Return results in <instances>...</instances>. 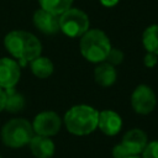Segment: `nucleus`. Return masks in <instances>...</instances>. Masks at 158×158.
<instances>
[{"mask_svg": "<svg viewBox=\"0 0 158 158\" xmlns=\"http://www.w3.org/2000/svg\"><path fill=\"white\" fill-rule=\"evenodd\" d=\"M79 47L83 57L91 63L104 62L111 49L109 37L98 28L88 30L81 36Z\"/></svg>", "mask_w": 158, "mask_h": 158, "instance_id": "nucleus-3", "label": "nucleus"}, {"mask_svg": "<svg viewBox=\"0 0 158 158\" xmlns=\"http://www.w3.org/2000/svg\"><path fill=\"white\" fill-rule=\"evenodd\" d=\"M127 158H139V157H137V156H132V157H127Z\"/></svg>", "mask_w": 158, "mask_h": 158, "instance_id": "nucleus-23", "label": "nucleus"}, {"mask_svg": "<svg viewBox=\"0 0 158 158\" xmlns=\"http://www.w3.org/2000/svg\"><path fill=\"white\" fill-rule=\"evenodd\" d=\"M156 94L154 91L144 84L138 85L132 95H131V105L132 109L141 115H147L149 112H152L156 107Z\"/></svg>", "mask_w": 158, "mask_h": 158, "instance_id": "nucleus-7", "label": "nucleus"}, {"mask_svg": "<svg viewBox=\"0 0 158 158\" xmlns=\"http://www.w3.org/2000/svg\"><path fill=\"white\" fill-rule=\"evenodd\" d=\"M147 135L139 130L133 128L125 133L121 143L116 144L112 149L114 158H127L132 156H138L143 152L147 146Z\"/></svg>", "mask_w": 158, "mask_h": 158, "instance_id": "nucleus-5", "label": "nucleus"}, {"mask_svg": "<svg viewBox=\"0 0 158 158\" xmlns=\"http://www.w3.org/2000/svg\"><path fill=\"white\" fill-rule=\"evenodd\" d=\"M5 109V90L0 88V112Z\"/></svg>", "mask_w": 158, "mask_h": 158, "instance_id": "nucleus-21", "label": "nucleus"}, {"mask_svg": "<svg viewBox=\"0 0 158 158\" xmlns=\"http://www.w3.org/2000/svg\"><path fill=\"white\" fill-rule=\"evenodd\" d=\"M33 23L41 32L47 35H53L59 31V16L43 9L33 14Z\"/></svg>", "mask_w": 158, "mask_h": 158, "instance_id": "nucleus-10", "label": "nucleus"}, {"mask_svg": "<svg viewBox=\"0 0 158 158\" xmlns=\"http://www.w3.org/2000/svg\"><path fill=\"white\" fill-rule=\"evenodd\" d=\"M142 42L147 52L158 56V25H151L144 30Z\"/></svg>", "mask_w": 158, "mask_h": 158, "instance_id": "nucleus-16", "label": "nucleus"}, {"mask_svg": "<svg viewBox=\"0 0 158 158\" xmlns=\"http://www.w3.org/2000/svg\"><path fill=\"white\" fill-rule=\"evenodd\" d=\"M41 9L49 11L54 15H60L68 9H70L73 0H38Z\"/></svg>", "mask_w": 158, "mask_h": 158, "instance_id": "nucleus-17", "label": "nucleus"}, {"mask_svg": "<svg viewBox=\"0 0 158 158\" xmlns=\"http://www.w3.org/2000/svg\"><path fill=\"white\" fill-rule=\"evenodd\" d=\"M143 158H158V141H152L147 143L142 152Z\"/></svg>", "mask_w": 158, "mask_h": 158, "instance_id": "nucleus-19", "label": "nucleus"}, {"mask_svg": "<svg viewBox=\"0 0 158 158\" xmlns=\"http://www.w3.org/2000/svg\"><path fill=\"white\" fill-rule=\"evenodd\" d=\"M4 44L6 49L19 59L21 65H26L41 56L42 46L38 38L26 31H11L5 36Z\"/></svg>", "mask_w": 158, "mask_h": 158, "instance_id": "nucleus-1", "label": "nucleus"}, {"mask_svg": "<svg viewBox=\"0 0 158 158\" xmlns=\"http://www.w3.org/2000/svg\"><path fill=\"white\" fill-rule=\"evenodd\" d=\"M59 30L69 37H81L89 30V17L79 9H68L59 15Z\"/></svg>", "mask_w": 158, "mask_h": 158, "instance_id": "nucleus-6", "label": "nucleus"}, {"mask_svg": "<svg viewBox=\"0 0 158 158\" xmlns=\"http://www.w3.org/2000/svg\"><path fill=\"white\" fill-rule=\"evenodd\" d=\"M100 2H101L104 6H107V7H110V6H114V5H116V4L118 2V0H100Z\"/></svg>", "mask_w": 158, "mask_h": 158, "instance_id": "nucleus-22", "label": "nucleus"}, {"mask_svg": "<svg viewBox=\"0 0 158 158\" xmlns=\"http://www.w3.org/2000/svg\"><path fill=\"white\" fill-rule=\"evenodd\" d=\"M99 111L89 105H75L70 107L65 116L64 123L67 130L75 136H85L98 127Z\"/></svg>", "mask_w": 158, "mask_h": 158, "instance_id": "nucleus-2", "label": "nucleus"}, {"mask_svg": "<svg viewBox=\"0 0 158 158\" xmlns=\"http://www.w3.org/2000/svg\"><path fill=\"white\" fill-rule=\"evenodd\" d=\"M105 60L111 65H117L123 60V53L117 48H111L105 58Z\"/></svg>", "mask_w": 158, "mask_h": 158, "instance_id": "nucleus-18", "label": "nucleus"}, {"mask_svg": "<svg viewBox=\"0 0 158 158\" xmlns=\"http://www.w3.org/2000/svg\"><path fill=\"white\" fill-rule=\"evenodd\" d=\"M30 64H31L32 74H35L37 78H41V79L48 78L54 70L53 63L47 57H41L40 56L36 59H33L32 62H30Z\"/></svg>", "mask_w": 158, "mask_h": 158, "instance_id": "nucleus-14", "label": "nucleus"}, {"mask_svg": "<svg viewBox=\"0 0 158 158\" xmlns=\"http://www.w3.org/2000/svg\"><path fill=\"white\" fill-rule=\"evenodd\" d=\"M20 67L14 59L0 58V88L4 90L14 88L20 79Z\"/></svg>", "mask_w": 158, "mask_h": 158, "instance_id": "nucleus-9", "label": "nucleus"}, {"mask_svg": "<svg viewBox=\"0 0 158 158\" xmlns=\"http://www.w3.org/2000/svg\"><path fill=\"white\" fill-rule=\"evenodd\" d=\"M25 107V98L14 88L5 89V110L19 112Z\"/></svg>", "mask_w": 158, "mask_h": 158, "instance_id": "nucleus-15", "label": "nucleus"}, {"mask_svg": "<svg viewBox=\"0 0 158 158\" xmlns=\"http://www.w3.org/2000/svg\"><path fill=\"white\" fill-rule=\"evenodd\" d=\"M157 62H158V56L154 54V53L147 52V54L144 56V59H143L144 65L148 67V68H152V67H154L157 64Z\"/></svg>", "mask_w": 158, "mask_h": 158, "instance_id": "nucleus-20", "label": "nucleus"}, {"mask_svg": "<svg viewBox=\"0 0 158 158\" xmlns=\"http://www.w3.org/2000/svg\"><path fill=\"white\" fill-rule=\"evenodd\" d=\"M94 78L101 86H110L116 81V70L114 65L106 63L99 64L94 70Z\"/></svg>", "mask_w": 158, "mask_h": 158, "instance_id": "nucleus-13", "label": "nucleus"}, {"mask_svg": "<svg viewBox=\"0 0 158 158\" xmlns=\"http://www.w3.org/2000/svg\"><path fill=\"white\" fill-rule=\"evenodd\" d=\"M0 158H1V156H0Z\"/></svg>", "mask_w": 158, "mask_h": 158, "instance_id": "nucleus-24", "label": "nucleus"}, {"mask_svg": "<svg viewBox=\"0 0 158 158\" xmlns=\"http://www.w3.org/2000/svg\"><path fill=\"white\" fill-rule=\"evenodd\" d=\"M60 117L53 112V111H43L40 112L33 122H32V128L33 132H36L40 136H44V137H51L58 133V131L60 130Z\"/></svg>", "mask_w": 158, "mask_h": 158, "instance_id": "nucleus-8", "label": "nucleus"}, {"mask_svg": "<svg viewBox=\"0 0 158 158\" xmlns=\"http://www.w3.org/2000/svg\"><path fill=\"white\" fill-rule=\"evenodd\" d=\"M33 136L32 125L25 118H12L1 128V141L11 148H20L28 144Z\"/></svg>", "mask_w": 158, "mask_h": 158, "instance_id": "nucleus-4", "label": "nucleus"}, {"mask_svg": "<svg viewBox=\"0 0 158 158\" xmlns=\"http://www.w3.org/2000/svg\"><path fill=\"white\" fill-rule=\"evenodd\" d=\"M28 144L36 158H51L54 154V143L49 137L36 135L31 138Z\"/></svg>", "mask_w": 158, "mask_h": 158, "instance_id": "nucleus-12", "label": "nucleus"}, {"mask_svg": "<svg viewBox=\"0 0 158 158\" xmlns=\"http://www.w3.org/2000/svg\"><path fill=\"white\" fill-rule=\"evenodd\" d=\"M98 127L107 136H115L122 127V120L120 115L112 110H104L99 112Z\"/></svg>", "mask_w": 158, "mask_h": 158, "instance_id": "nucleus-11", "label": "nucleus"}]
</instances>
